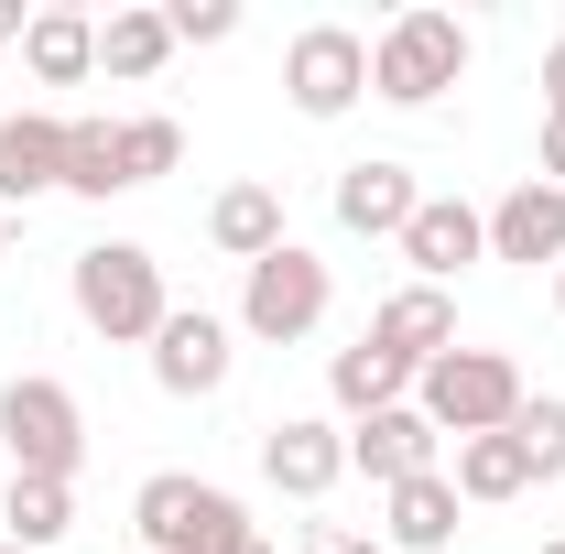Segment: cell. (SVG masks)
I'll use <instances>...</instances> for the list:
<instances>
[{
    "label": "cell",
    "mask_w": 565,
    "mask_h": 554,
    "mask_svg": "<svg viewBox=\"0 0 565 554\" xmlns=\"http://www.w3.org/2000/svg\"><path fill=\"white\" fill-rule=\"evenodd\" d=\"M305 554H392L381 533H305Z\"/></svg>",
    "instance_id": "26"
},
{
    "label": "cell",
    "mask_w": 565,
    "mask_h": 554,
    "mask_svg": "<svg viewBox=\"0 0 565 554\" xmlns=\"http://www.w3.org/2000/svg\"><path fill=\"white\" fill-rule=\"evenodd\" d=\"M185 163L174 120H66V196H131Z\"/></svg>",
    "instance_id": "1"
},
{
    "label": "cell",
    "mask_w": 565,
    "mask_h": 554,
    "mask_svg": "<svg viewBox=\"0 0 565 554\" xmlns=\"http://www.w3.org/2000/svg\"><path fill=\"white\" fill-rule=\"evenodd\" d=\"M207 239L228 251V262H273L282 251V196L273 185H228V196L207 207Z\"/></svg>",
    "instance_id": "19"
},
{
    "label": "cell",
    "mask_w": 565,
    "mask_h": 554,
    "mask_svg": "<svg viewBox=\"0 0 565 554\" xmlns=\"http://www.w3.org/2000/svg\"><path fill=\"white\" fill-rule=\"evenodd\" d=\"M44 185H66V120L22 109V120H0V196H44Z\"/></svg>",
    "instance_id": "16"
},
{
    "label": "cell",
    "mask_w": 565,
    "mask_h": 554,
    "mask_svg": "<svg viewBox=\"0 0 565 554\" xmlns=\"http://www.w3.org/2000/svg\"><path fill=\"white\" fill-rule=\"evenodd\" d=\"M349 468H370L381 489H403V479H435V424L414 414V403H392V414H370L349 435Z\"/></svg>",
    "instance_id": "14"
},
{
    "label": "cell",
    "mask_w": 565,
    "mask_h": 554,
    "mask_svg": "<svg viewBox=\"0 0 565 554\" xmlns=\"http://www.w3.org/2000/svg\"><path fill=\"white\" fill-rule=\"evenodd\" d=\"M131 522H141V554H239V544H262L250 511L207 479H141Z\"/></svg>",
    "instance_id": "5"
},
{
    "label": "cell",
    "mask_w": 565,
    "mask_h": 554,
    "mask_svg": "<svg viewBox=\"0 0 565 554\" xmlns=\"http://www.w3.org/2000/svg\"><path fill=\"white\" fill-rule=\"evenodd\" d=\"M0 522H11V544H22V554H44V544H66V522H76V489H66V479H11Z\"/></svg>",
    "instance_id": "22"
},
{
    "label": "cell",
    "mask_w": 565,
    "mask_h": 554,
    "mask_svg": "<svg viewBox=\"0 0 565 554\" xmlns=\"http://www.w3.org/2000/svg\"><path fill=\"white\" fill-rule=\"evenodd\" d=\"M414 174H403V163H349V174H338V228H359V239H403V228H414Z\"/></svg>",
    "instance_id": "15"
},
{
    "label": "cell",
    "mask_w": 565,
    "mask_h": 554,
    "mask_svg": "<svg viewBox=\"0 0 565 554\" xmlns=\"http://www.w3.org/2000/svg\"><path fill=\"white\" fill-rule=\"evenodd\" d=\"M479 251H490V217H479V207H457V196H424V207H414V228H403V262H414L435 294L468 273Z\"/></svg>",
    "instance_id": "10"
},
{
    "label": "cell",
    "mask_w": 565,
    "mask_h": 554,
    "mask_svg": "<svg viewBox=\"0 0 565 554\" xmlns=\"http://www.w3.org/2000/svg\"><path fill=\"white\" fill-rule=\"evenodd\" d=\"M262 479L294 489V500H327V489L349 479V435L316 424V414H282L273 435H262Z\"/></svg>",
    "instance_id": "9"
},
{
    "label": "cell",
    "mask_w": 565,
    "mask_h": 554,
    "mask_svg": "<svg viewBox=\"0 0 565 554\" xmlns=\"http://www.w3.org/2000/svg\"><path fill=\"white\" fill-rule=\"evenodd\" d=\"M327 392H338V414H392V403H403V392H414V370H403V359H392V348H338V370H327Z\"/></svg>",
    "instance_id": "20"
},
{
    "label": "cell",
    "mask_w": 565,
    "mask_h": 554,
    "mask_svg": "<svg viewBox=\"0 0 565 554\" xmlns=\"http://www.w3.org/2000/svg\"><path fill=\"white\" fill-rule=\"evenodd\" d=\"M381 544H392V554H446V544H457V479H446V468H435V479H403Z\"/></svg>",
    "instance_id": "17"
},
{
    "label": "cell",
    "mask_w": 565,
    "mask_h": 554,
    "mask_svg": "<svg viewBox=\"0 0 565 554\" xmlns=\"http://www.w3.org/2000/svg\"><path fill=\"white\" fill-rule=\"evenodd\" d=\"M414 414L435 424V435H511V414H522V370H511L500 348H446V359L414 381Z\"/></svg>",
    "instance_id": "4"
},
{
    "label": "cell",
    "mask_w": 565,
    "mask_h": 554,
    "mask_svg": "<svg viewBox=\"0 0 565 554\" xmlns=\"http://www.w3.org/2000/svg\"><path fill=\"white\" fill-rule=\"evenodd\" d=\"M0 554H22V544H0Z\"/></svg>",
    "instance_id": "32"
},
{
    "label": "cell",
    "mask_w": 565,
    "mask_h": 554,
    "mask_svg": "<svg viewBox=\"0 0 565 554\" xmlns=\"http://www.w3.org/2000/svg\"><path fill=\"white\" fill-rule=\"evenodd\" d=\"M511 435H522L533 479H565V403H555V392H522V414H511Z\"/></svg>",
    "instance_id": "24"
},
{
    "label": "cell",
    "mask_w": 565,
    "mask_h": 554,
    "mask_svg": "<svg viewBox=\"0 0 565 554\" xmlns=\"http://www.w3.org/2000/svg\"><path fill=\"white\" fill-rule=\"evenodd\" d=\"M522 489H533L522 435H457V500H522Z\"/></svg>",
    "instance_id": "21"
},
{
    "label": "cell",
    "mask_w": 565,
    "mask_h": 554,
    "mask_svg": "<svg viewBox=\"0 0 565 554\" xmlns=\"http://www.w3.org/2000/svg\"><path fill=\"white\" fill-rule=\"evenodd\" d=\"M163 22H174V44H228V33H239V11H228V0H174Z\"/></svg>",
    "instance_id": "25"
},
{
    "label": "cell",
    "mask_w": 565,
    "mask_h": 554,
    "mask_svg": "<svg viewBox=\"0 0 565 554\" xmlns=\"http://www.w3.org/2000/svg\"><path fill=\"white\" fill-rule=\"evenodd\" d=\"M76 316L98 327L109 348H131V338H163V262L152 251H131V239H98V251H76Z\"/></svg>",
    "instance_id": "3"
},
{
    "label": "cell",
    "mask_w": 565,
    "mask_h": 554,
    "mask_svg": "<svg viewBox=\"0 0 565 554\" xmlns=\"http://www.w3.org/2000/svg\"><path fill=\"white\" fill-rule=\"evenodd\" d=\"M282 87H294V109H305V120H338V109L370 98V44H359L349 22H316V33H294Z\"/></svg>",
    "instance_id": "8"
},
{
    "label": "cell",
    "mask_w": 565,
    "mask_h": 554,
    "mask_svg": "<svg viewBox=\"0 0 565 554\" xmlns=\"http://www.w3.org/2000/svg\"><path fill=\"white\" fill-rule=\"evenodd\" d=\"M544 120H565V44L544 55Z\"/></svg>",
    "instance_id": "27"
},
{
    "label": "cell",
    "mask_w": 565,
    "mask_h": 554,
    "mask_svg": "<svg viewBox=\"0 0 565 554\" xmlns=\"http://www.w3.org/2000/svg\"><path fill=\"white\" fill-rule=\"evenodd\" d=\"M239 554H273V544H239Z\"/></svg>",
    "instance_id": "31"
},
{
    "label": "cell",
    "mask_w": 565,
    "mask_h": 554,
    "mask_svg": "<svg viewBox=\"0 0 565 554\" xmlns=\"http://www.w3.org/2000/svg\"><path fill=\"white\" fill-rule=\"evenodd\" d=\"M370 348H392V359H403V370L424 381V370H435V359L457 348V305H446L435 283H403V294H392V305L370 316Z\"/></svg>",
    "instance_id": "11"
},
{
    "label": "cell",
    "mask_w": 565,
    "mask_h": 554,
    "mask_svg": "<svg viewBox=\"0 0 565 554\" xmlns=\"http://www.w3.org/2000/svg\"><path fill=\"white\" fill-rule=\"evenodd\" d=\"M327 294H338L327 262L282 239L273 262H250V283H239V327H250L262 348H294V338H316V327H327Z\"/></svg>",
    "instance_id": "7"
},
{
    "label": "cell",
    "mask_w": 565,
    "mask_h": 554,
    "mask_svg": "<svg viewBox=\"0 0 565 554\" xmlns=\"http://www.w3.org/2000/svg\"><path fill=\"white\" fill-rule=\"evenodd\" d=\"M555 316H565V273H555Z\"/></svg>",
    "instance_id": "30"
},
{
    "label": "cell",
    "mask_w": 565,
    "mask_h": 554,
    "mask_svg": "<svg viewBox=\"0 0 565 554\" xmlns=\"http://www.w3.org/2000/svg\"><path fill=\"white\" fill-rule=\"evenodd\" d=\"M163 55H174V22H163V11H109V22H98V66L109 76H152Z\"/></svg>",
    "instance_id": "23"
},
{
    "label": "cell",
    "mask_w": 565,
    "mask_h": 554,
    "mask_svg": "<svg viewBox=\"0 0 565 554\" xmlns=\"http://www.w3.org/2000/svg\"><path fill=\"white\" fill-rule=\"evenodd\" d=\"M544 554H565V544H544Z\"/></svg>",
    "instance_id": "33"
},
{
    "label": "cell",
    "mask_w": 565,
    "mask_h": 554,
    "mask_svg": "<svg viewBox=\"0 0 565 554\" xmlns=\"http://www.w3.org/2000/svg\"><path fill=\"white\" fill-rule=\"evenodd\" d=\"M457 76H468V22L457 11H403L370 44V98H392V109H435Z\"/></svg>",
    "instance_id": "2"
},
{
    "label": "cell",
    "mask_w": 565,
    "mask_h": 554,
    "mask_svg": "<svg viewBox=\"0 0 565 554\" xmlns=\"http://www.w3.org/2000/svg\"><path fill=\"white\" fill-rule=\"evenodd\" d=\"M0 446H11V479H66L87 457V414H76L66 381H11L0 392Z\"/></svg>",
    "instance_id": "6"
},
{
    "label": "cell",
    "mask_w": 565,
    "mask_h": 554,
    "mask_svg": "<svg viewBox=\"0 0 565 554\" xmlns=\"http://www.w3.org/2000/svg\"><path fill=\"white\" fill-rule=\"evenodd\" d=\"M152 381H163L174 403H207L217 381H228V327H217V316H163V338H152Z\"/></svg>",
    "instance_id": "13"
},
{
    "label": "cell",
    "mask_w": 565,
    "mask_h": 554,
    "mask_svg": "<svg viewBox=\"0 0 565 554\" xmlns=\"http://www.w3.org/2000/svg\"><path fill=\"white\" fill-rule=\"evenodd\" d=\"M490 251L500 262H533V273H544V262L565 273V185H544V174L511 185V196L490 207Z\"/></svg>",
    "instance_id": "12"
},
{
    "label": "cell",
    "mask_w": 565,
    "mask_h": 554,
    "mask_svg": "<svg viewBox=\"0 0 565 554\" xmlns=\"http://www.w3.org/2000/svg\"><path fill=\"white\" fill-rule=\"evenodd\" d=\"M22 66L44 76V87H76V76L98 66V22L87 11H33L22 22Z\"/></svg>",
    "instance_id": "18"
},
{
    "label": "cell",
    "mask_w": 565,
    "mask_h": 554,
    "mask_svg": "<svg viewBox=\"0 0 565 554\" xmlns=\"http://www.w3.org/2000/svg\"><path fill=\"white\" fill-rule=\"evenodd\" d=\"M0 44H22V0H0Z\"/></svg>",
    "instance_id": "29"
},
{
    "label": "cell",
    "mask_w": 565,
    "mask_h": 554,
    "mask_svg": "<svg viewBox=\"0 0 565 554\" xmlns=\"http://www.w3.org/2000/svg\"><path fill=\"white\" fill-rule=\"evenodd\" d=\"M565 174V120H544V185Z\"/></svg>",
    "instance_id": "28"
}]
</instances>
